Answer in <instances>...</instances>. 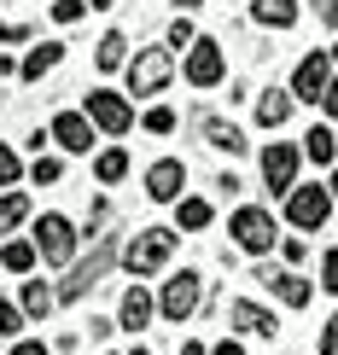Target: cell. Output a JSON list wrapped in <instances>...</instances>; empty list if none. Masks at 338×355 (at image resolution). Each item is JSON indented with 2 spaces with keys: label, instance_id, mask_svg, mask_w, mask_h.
I'll return each mask as SVG.
<instances>
[{
  "label": "cell",
  "instance_id": "7402d4cb",
  "mask_svg": "<svg viewBox=\"0 0 338 355\" xmlns=\"http://www.w3.org/2000/svg\"><path fill=\"white\" fill-rule=\"evenodd\" d=\"M35 257H41V250H35V239H12L6 250H0V268H12V274H29V268H35Z\"/></svg>",
  "mask_w": 338,
  "mask_h": 355
},
{
  "label": "cell",
  "instance_id": "3957f363",
  "mask_svg": "<svg viewBox=\"0 0 338 355\" xmlns=\"http://www.w3.org/2000/svg\"><path fill=\"white\" fill-rule=\"evenodd\" d=\"M169 76H175L169 47H146V53H135V64H128V99H152V94H164Z\"/></svg>",
  "mask_w": 338,
  "mask_h": 355
},
{
  "label": "cell",
  "instance_id": "5b68a950",
  "mask_svg": "<svg viewBox=\"0 0 338 355\" xmlns=\"http://www.w3.org/2000/svg\"><path fill=\"white\" fill-rule=\"evenodd\" d=\"M228 233H233V245H239L245 257H262V250H274V216H269V210H257V204L233 210Z\"/></svg>",
  "mask_w": 338,
  "mask_h": 355
},
{
  "label": "cell",
  "instance_id": "4fadbf2b",
  "mask_svg": "<svg viewBox=\"0 0 338 355\" xmlns=\"http://www.w3.org/2000/svg\"><path fill=\"white\" fill-rule=\"evenodd\" d=\"M94 135H99V128L87 123V111H65V116H53V140L65 146V152H87V146H94Z\"/></svg>",
  "mask_w": 338,
  "mask_h": 355
},
{
  "label": "cell",
  "instance_id": "b9f144b4",
  "mask_svg": "<svg viewBox=\"0 0 338 355\" xmlns=\"http://www.w3.org/2000/svg\"><path fill=\"white\" fill-rule=\"evenodd\" d=\"M6 76H18V64H12V58H0V82H6Z\"/></svg>",
  "mask_w": 338,
  "mask_h": 355
},
{
  "label": "cell",
  "instance_id": "44dd1931",
  "mask_svg": "<svg viewBox=\"0 0 338 355\" xmlns=\"http://www.w3.org/2000/svg\"><path fill=\"white\" fill-rule=\"evenodd\" d=\"M303 152H310L315 164H338V140H332V128H327V123H315L310 135H303Z\"/></svg>",
  "mask_w": 338,
  "mask_h": 355
},
{
  "label": "cell",
  "instance_id": "e0dca14e",
  "mask_svg": "<svg viewBox=\"0 0 338 355\" xmlns=\"http://www.w3.org/2000/svg\"><path fill=\"white\" fill-rule=\"evenodd\" d=\"M291 105H298V99H291V94H280V87H269V94L257 99V123H262V128H286Z\"/></svg>",
  "mask_w": 338,
  "mask_h": 355
},
{
  "label": "cell",
  "instance_id": "d590c367",
  "mask_svg": "<svg viewBox=\"0 0 338 355\" xmlns=\"http://www.w3.org/2000/svg\"><path fill=\"white\" fill-rule=\"evenodd\" d=\"M315 12H321V24L338 29V0H315Z\"/></svg>",
  "mask_w": 338,
  "mask_h": 355
},
{
  "label": "cell",
  "instance_id": "e575fe53",
  "mask_svg": "<svg viewBox=\"0 0 338 355\" xmlns=\"http://www.w3.org/2000/svg\"><path fill=\"white\" fill-rule=\"evenodd\" d=\"M321 355H338V315L327 320V332H321Z\"/></svg>",
  "mask_w": 338,
  "mask_h": 355
},
{
  "label": "cell",
  "instance_id": "4316f807",
  "mask_svg": "<svg viewBox=\"0 0 338 355\" xmlns=\"http://www.w3.org/2000/svg\"><path fill=\"white\" fill-rule=\"evenodd\" d=\"M123 53H128V41L117 35V29H111V35L99 41V53H94V64H99V70H123Z\"/></svg>",
  "mask_w": 338,
  "mask_h": 355
},
{
  "label": "cell",
  "instance_id": "7dc6e473",
  "mask_svg": "<svg viewBox=\"0 0 338 355\" xmlns=\"http://www.w3.org/2000/svg\"><path fill=\"white\" fill-rule=\"evenodd\" d=\"M332 64H338V47H332Z\"/></svg>",
  "mask_w": 338,
  "mask_h": 355
},
{
  "label": "cell",
  "instance_id": "ee69618b",
  "mask_svg": "<svg viewBox=\"0 0 338 355\" xmlns=\"http://www.w3.org/2000/svg\"><path fill=\"white\" fill-rule=\"evenodd\" d=\"M327 192H332V204H338V169H332V187H327Z\"/></svg>",
  "mask_w": 338,
  "mask_h": 355
},
{
  "label": "cell",
  "instance_id": "603a6c76",
  "mask_svg": "<svg viewBox=\"0 0 338 355\" xmlns=\"http://www.w3.org/2000/svg\"><path fill=\"white\" fill-rule=\"evenodd\" d=\"M175 221H181L187 233H204L210 227V204L204 198H175Z\"/></svg>",
  "mask_w": 338,
  "mask_h": 355
},
{
  "label": "cell",
  "instance_id": "52a82bcc",
  "mask_svg": "<svg viewBox=\"0 0 338 355\" xmlns=\"http://www.w3.org/2000/svg\"><path fill=\"white\" fill-rule=\"evenodd\" d=\"M327 216H332V192L327 187H291L286 192V221L291 227L315 233V227H327Z\"/></svg>",
  "mask_w": 338,
  "mask_h": 355
},
{
  "label": "cell",
  "instance_id": "83f0119b",
  "mask_svg": "<svg viewBox=\"0 0 338 355\" xmlns=\"http://www.w3.org/2000/svg\"><path fill=\"white\" fill-rule=\"evenodd\" d=\"M58 175H65V164H58V157H35V164H29V181H35V187H53Z\"/></svg>",
  "mask_w": 338,
  "mask_h": 355
},
{
  "label": "cell",
  "instance_id": "9a60e30c",
  "mask_svg": "<svg viewBox=\"0 0 338 355\" xmlns=\"http://www.w3.org/2000/svg\"><path fill=\"white\" fill-rule=\"evenodd\" d=\"M152 315H158V303L146 297V286H128V291H123V309H117V320H123L128 332H146V320H152Z\"/></svg>",
  "mask_w": 338,
  "mask_h": 355
},
{
  "label": "cell",
  "instance_id": "ab89813d",
  "mask_svg": "<svg viewBox=\"0 0 338 355\" xmlns=\"http://www.w3.org/2000/svg\"><path fill=\"white\" fill-rule=\"evenodd\" d=\"M12 355H47V344H35V338H24V344L12 349Z\"/></svg>",
  "mask_w": 338,
  "mask_h": 355
},
{
  "label": "cell",
  "instance_id": "60d3db41",
  "mask_svg": "<svg viewBox=\"0 0 338 355\" xmlns=\"http://www.w3.org/2000/svg\"><path fill=\"white\" fill-rule=\"evenodd\" d=\"M210 355H245V349H239V344H216Z\"/></svg>",
  "mask_w": 338,
  "mask_h": 355
},
{
  "label": "cell",
  "instance_id": "f546056e",
  "mask_svg": "<svg viewBox=\"0 0 338 355\" xmlns=\"http://www.w3.org/2000/svg\"><path fill=\"white\" fill-rule=\"evenodd\" d=\"M12 181H18V152L0 146V192H12Z\"/></svg>",
  "mask_w": 338,
  "mask_h": 355
},
{
  "label": "cell",
  "instance_id": "5bb4252c",
  "mask_svg": "<svg viewBox=\"0 0 338 355\" xmlns=\"http://www.w3.org/2000/svg\"><path fill=\"white\" fill-rule=\"evenodd\" d=\"M257 279H262V286H274V297H280L286 309H303V303H310V279H303V274H280V268H269V262H262Z\"/></svg>",
  "mask_w": 338,
  "mask_h": 355
},
{
  "label": "cell",
  "instance_id": "8fae6325",
  "mask_svg": "<svg viewBox=\"0 0 338 355\" xmlns=\"http://www.w3.org/2000/svg\"><path fill=\"white\" fill-rule=\"evenodd\" d=\"M298 152L303 146H286V140H274L269 152H262V181H269V192H291L298 187Z\"/></svg>",
  "mask_w": 338,
  "mask_h": 355
},
{
  "label": "cell",
  "instance_id": "c3c4849f",
  "mask_svg": "<svg viewBox=\"0 0 338 355\" xmlns=\"http://www.w3.org/2000/svg\"><path fill=\"white\" fill-rule=\"evenodd\" d=\"M135 355H146V349H135Z\"/></svg>",
  "mask_w": 338,
  "mask_h": 355
},
{
  "label": "cell",
  "instance_id": "1f68e13d",
  "mask_svg": "<svg viewBox=\"0 0 338 355\" xmlns=\"http://www.w3.org/2000/svg\"><path fill=\"white\" fill-rule=\"evenodd\" d=\"M321 291H332V297H338V250L321 257Z\"/></svg>",
  "mask_w": 338,
  "mask_h": 355
},
{
  "label": "cell",
  "instance_id": "7bdbcfd3",
  "mask_svg": "<svg viewBox=\"0 0 338 355\" xmlns=\"http://www.w3.org/2000/svg\"><path fill=\"white\" fill-rule=\"evenodd\" d=\"M181 355H210V349H204V344H181Z\"/></svg>",
  "mask_w": 338,
  "mask_h": 355
},
{
  "label": "cell",
  "instance_id": "ffe728a7",
  "mask_svg": "<svg viewBox=\"0 0 338 355\" xmlns=\"http://www.w3.org/2000/svg\"><path fill=\"white\" fill-rule=\"evenodd\" d=\"M58 58H65V47H58V41H41V47L18 64V76H24V82H41V70H53Z\"/></svg>",
  "mask_w": 338,
  "mask_h": 355
},
{
  "label": "cell",
  "instance_id": "9c48e42d",
  "mask_svg": "<svg viewBox=\"0 0 338 355\" xmlns=\"http://www.w3.org/2000/svg\"><path fill=\"white\" fill-rule=\"evenodd\" d=\"M327 87H332V53H310L298 64V76H291V99L298 105H321Z\"/></svg>",
  "mask_w": 338,
  "mask_h": 355
},
{
  "label": "cell",
  "instance_id": "7c38bea8",
  "mask_svg": "<svg viewBox=\"0 0 338 355\" xmlns=\"http://www.w3.org/2000/svg\"><path fill=\"white\" fill-rule=\"evenodd\" d=\"M181 187H187V169H181V157H158V164L146 169V198H158V204H175V198H181Z\"/></svg>",
  "mask_w": 338,
  "mask_h": 355
},
{
  "label": "cell",
  "instance_id": "30bf717a",
  "mask_svg": "<svg viewBox=\"0 0 338 355\" xmlns=\"http://www.w3.org/2000/svg\"><path fill=\"white\" fill-rule=\"evenodd\" d=\"M222 70H228V58H222V41H193V47H187V82L193 87H216L222 82Z\"/></svg>",
  "mask_w": 338,
  "mask_h": 355
},
{
  "label": "cell",
  "instance_id": "4dcf8cb0",
  "mask_svg": "<svg viewBox=\"0 0 338 355\" xmlns=\"http://www.w3.org/2000/svg\"><path fill=\"white\" fill-rule=\"evenodd\" d=\"M82 12H94V6H87V0H53V18L58 24H76Z\"/></svg>",
  "mask_w": 338,
  "mask_h": 355
},
{
  "label": "cell",
  "instance_id": "836d02e7",
  "mask_svg": "<svg viewBox=\"0 0 338 355\" xmlns=\"http://www.w3.org/2000/svg\"><path fill=\"white\" fill-rule=\"evenodd\" d=\"M24 327V309H12V303H0V332H18Z\"/></svg>",
  "mask_w": 338,
  "mask_h": 355
},
{
  "label": "cell",
  "instance_id": "ba28073f",
  "mask_svg": "<svg viewBox=\"0 0 338 355\" xmlns=\"http://www.w3.org/2000/svg\"><path fill=\"white\" fill-rule=\"evenodd\" d=\"M87 123L99 128V135H128L135 128V111H128L123 94H111V87H94L87 94Z\"/></svg>",
  "mask_w": 338,
  "mask_h": 355
},
{
  "label": "cell",
  "instance_id": "f6af8a7d",
  "mask_svg": "<svg viewBox=\"0 0 338 355\" xmlns=\"http://www.w3.org/2000/svg\"><path fill=\"white\" fill-rule=\"evenodd\" d=\"M87 6H111V0H87Z\"/></svg>",
  "mask_w": 338,
  "mask_h": 355
},
{
  "label": "cell",
  "instance_id": "ac0fdd59",
  "mask_svg": "<svg viewBox=\"0 0 338 355\" xmlns=\"http://www.w3.org/2000/svg\"><path fill=\"white\" fill-rule=\"evenodd\" d=\"M257 24L262 29H291L298 24V0H257Z\"/></svg>",
  "mask_w": 338,
  "mask_h": 355
},
{
  "label": "cell",
  "instance_id": "d4e9b609",
  "mask_svg": "<svg viewBox=\"0 0 338 355\" xmlns=\"http://www.w3.org/2000/svg\"><path fill=\"white\" fill-rule=\"evenodd\" d=\"M53 303H58V291H47L41 279H29V286H24V315H41V320H47Z\"/></svg>",
  "mask_w": 338,
  "mask_h": 355
},
{
  "label": "cell",
  "instance_id": "2e32d148",
  "mask_svg": "<svg viewBox=\"0 0 338 355\" xmlns=\"http://www.w3.org/2000/svg\"><path fill=\"white\" fill-rule=\"evenodd\" d=\"M228 320L239 332H251V338H274V332H280V327H274V315H269V309H257V303H233Z\"/></svg>",
  "mask_w": 338,
  "mask_h": 355
},
{
  "label": "cell",
  "instance_id": "bcb514c9",
  "mask_svg": "<svg viewBox=\"0 0 338 355\" xmlns=\"http://www.w3.org/2000/svg\"><path fill=\"white\" fill-rule=\"evenodd\" d=\"M175 6H198V0H175Z\"/></svg>",
  "mask_w": 338,
  "mask_h": 355
},
{
  "label": "cell",
  "instance_id": "277c9868",
  "mask_svg": "<svg viewBox=\"0 0 338 355\" xmlns=\"http://www.w3.org/2000/svg\"><path fill=\"white\" fill-rule=\"evenodd\" d=\"M198 297H204V279H198L193 268H181V274H169V279H164V291H158V315L181 327V320L198 309Z\"/></svg>",
  "mask_w": 338,
  "mask_h": 355
},
{
  "label": "cell",
  "instance_id": "6da1fadb",
  "mask_svg": "<svg viewBox=\"0 0 338 355\" xmlns=\"http://www.w3.org/2000/svg\"><path fill=\"white\" fill-rule=\"evenodd\" d=\"M169 257H175V233L169 227H140L135 239L123 245V268L128 274H158V268H169Z\"/></svg>",
  "mask_w": 338,
  "mask_h": 355
},
{
  "label": "cell",
  "instance_id": "74e56055",
  "mask_svg": "<svg viewBox=\"0 0 338 355\" xmlns=\"http://www.w3.org/2000/svg\"><path fill=\"white\" fill-rule=\"evenodd\" d=\"M321 111H327V116H338V76H332V87H327V99H321Z\"/></svg>",
  "mask_w": 338,
  "mask_h": 355
},
{
  "label": "cell",
  "instance_id": "8d00e7d4",
  "mask_svg": "<svg viewBox=\"0 0 338 355\" xmlns=\"http://www.w3.org/2000/svg\"><path fill=\"white\" fill-rule=\"evenodd\" d=\"M280 250H286V262H303V257H310V245H303V239H286Z\"/></svg>",
  "mask_w": 338,
  "mask_h": 355
},
{
  "label": "cell",
  "instance_id": "484cf974",
  "mask_svg": "<svg viewBox=\"0 0 338 355\" xmlns=\"http://www.w3.org/2000/svg\"><path fill=\"white\" fill-rule=\"evenodd\" d=\"M94 175H99V181H123V175H128V152H123V146H111V152H99V164H94Z\"/></svg>",
  "mask_w": 338,
  "mask_h": 355
},
{
  "label": "cell",
  "instance_id": "d6a6232c",
  "mask_svg": "<svg viewBox=\"0 0 338 355\" xmlns=\"http://www.w3.org/2000/svg\"><path fill=\"white\" fill-rule=\"evenodd\" d=\"M193 41H198V35H193V24H187V18L169 24V47H193Z\"/></svg>",
  "mask_w": 338,
  "mask_h": 355
},
{
  "label": "cell",
  "instance_id": "cb8c5ba5",
  "mask_svg": "<svg viewBox=\"0 0 338 355\" xmlns=\"http://www.w3.org/2000/svg\"><path fill=\"white\" fill-rule=\"evenodd\" d=\"M18 221H29V198L24 192H0V239H6Z\"/></svg>",
  "mask_w": 338,
  "mask_h": 355
},
{
  "label": "cell",
  "instance_id": "f1b7e54d",
  "mask_svg": "<svg viewBox=\"0 0 338 355\" xmlns=\"http://www.w3.org/2000/svg\"><path fill=\"white\" fill-rule=\"evenodd\" d=\"M169 128H175V111H169V105H152V111H146V135H169Z\"/></svg>",
  "mask_w": 338,
  "mask_h": 355
},
{
  "label": "cell",
  "instance_id": "8992f818",
  "mask_svg": "<svg viewBox=\"0 0 338 355\" xmlns=\"http://www.w3.org/2000/svg\"><path fill=\"white\" fill-rule=\"evenodd\" d=\"M35 250L53 268H70V262H76V227H70L65 216H41L35 221Z\"/></svg>",
  "mask_w": 338,
  "mask_h": 355
},
{
  "label": "cell",
  "instance_id": "f35d334b",
  "mask_svg": "<svg viewBox=\"0 0 338 355\" xmlns=\"http://www.w3.org/2000/svg\"><path fill=\"white\" fill-rule=\"evenodd\" d=\"M24 35H29L24 24H0V41H24Z\"/></svg>",
  "mask_w": 338,
  "mask_h": 355
},
{
  "label": "cell",
  "instance_id": "d6986e66",
  "mask_svg": "<svg viewBox=\"0 0 338 355\" xmlns=\"http://www.w3.org/2000/svg\"><path fill=\"white\" fill-rule=\"evenodd\" d=\"M204 140L216 146V152H228V157H239L245 152V135L233 123H222V116H210V123H204Z\"/></svg>",
  "mask_w": 338,
  "mask_h": 355
},
{
  "label": "cell",
  "instance_id": "7a4b0ae2",
  "mask_svg": "<svg viewBox=\"0 0 338 355\" xmlns=\"http://www.w3.org/2000/svg\"><path fill=\"white\" fill-rule=\"evenodd\" d=\"M117 257H123V250H117V239H99V245H94V257H87V262H70L65 286H58V303H82L87 291H94L99 279H105V268H111Z\"/></svg>",
  "mask_w": 338,
  "mask_h": 355
}]
</instances>
